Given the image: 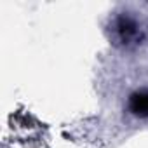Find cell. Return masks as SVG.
Segmentation results:
<instances>
[{
    "label": "cell",
    "instance_id": "obj_1",
    "mask_svg": "<svg viewBox=\"0 0 148 148\" xmlns=\"http://www.w3.org/2000/svg\"><path fill=\"white\" fill-rule=\"evenodd\" d=\"M115 32H117V37L122 44H131V42H136L139 38V26L129 16H120L117 19Z\"/></svg>",
    "mask_w": 148,
    "mask_h": 148
},
{
    "label": "cell",
    "instance_id": "obj_2",
    "mask_svg": "<svg viewBox=\"0 0 148 148\" xmlns=\"http://www.w3.org/2000/svg\"><path fill=\"white\" fill-rule=\"evenodd\" d=\"M129 110L138 117H148V91H138L131 94Z\"/></svg>",
    "mask_w": 148,
    "mask_h": 148
}]
</instances>
